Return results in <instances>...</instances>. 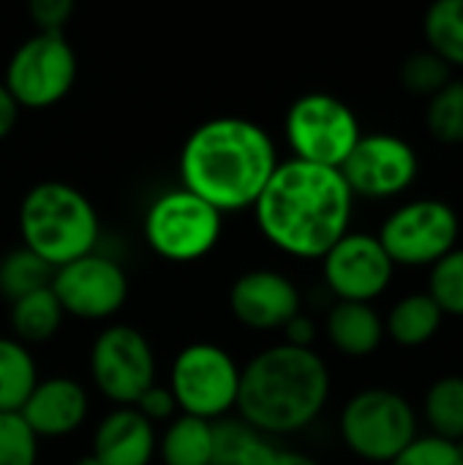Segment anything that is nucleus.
Instances as JSON below:
<instances>
[{
	"label": "nucleus",
	"mask_w": 463,
	"mask_h": 465,
	"mask_svg": "<svg viewBox=\"0 0 463 465\" xmlns=\"http://www.w3.org/2000/svg\"><path fill=\"white\" fill-rule=\"evenodd\" d=\"M338 433L355 458L390 465L418 439V414L401 392L368 387L355 392L341 409Z\"/></svg>",
	"instance_id": "5"
},
{
	"label": "nucleus",
	"mask_w": 463,
	"mask_h": 465,
	"mask_svg": "<svg viewBox=\"0 0 463 465\" xmlns=\"http://www.w3.org/2000/svg\"><path fill=\"white\" fill-rule=\"evenodd\" d=\"M292 158L341 169L363 136L355 109L330 93H306L292 101L284 117Z\"/></svg>",
	"instance_id": "8"
},
{
	"label": "nucleus",
	"mask_w": 463,
	"mask_h": 465,
	"mask_svg": "<svg viewBox=\"0 0 463 465\" xmlns=\"http://www.w3.org/2000/svg\"><path fill=\"white\" fill-rule=\"evenodd\" d=\"M423 414L431 436L445 441H463V376L437 379L423 401Z\"/></svg>",
	"instance_id": "24"
},
{
	"label": "nucleus",
	"mask_w": 463,
	"mask_h": 465,
	"mask_svg": "<svg viewBox=\"0 0 463 465\" xmlns=\"http://www.w3.org/2000/svg\"><path fill=\"white\" fill-rule=\"evenodd\" d=\"M74 11V0H33L27 5V14L35 22L38 33H63Z\"/></svg>",
	"instance_id": "32"
},
{
	"label": "nucleus",
	"mask_w": 463,
	"mask_h": 465,
	"mask_svg": "<svg viewBox=\"0 0 463 465\" xmlns=\"http://www.w3.org/2000/svg\"><path fill=\"white\" fill-rule=\"evenodd\" d=\"M330 401V371L314 349L276 343L240 368L235 411L262 436L308 428Z\"/></svg>",
	"instance_id": "3"
},
{
	"label": "nucleus",
	"mask_w": 463,
	"mask_h": 465,
	"mask_svg": "<svg viewBox=\"0 0 463 465\" xmlns=\"http://www.w3.org/2000/svg\"><path fill=\"white\" fill-rule=\"evenodd\" d=\"M49 289L65 316L104 322L123 311L128 300V275L120 262L93 251L65 267H57Z\"/></svg>",
	"instance_id": "13"
},
{
	"label": "nucleus",
	"mask_w": 463,
	"mask_h": 465,
	"mask_svg": "<svg viewBox=\"0 0 463 465\" xmlns=\"http://www.w3.org/2000/svg\"><path fill=\"white\" fill-rule=\"evenodd\" d=\"M442 322H445V313L423 292V294H409L390 308V313L385 319V332L398 346L418 349V346H426L428 341L437 338Z\"/></svg>",
	"instance_id": "19"
},
{
	"label": "nucleus",
	"mask_w": 463,
	"mask_h": 465,
	"mask_svg": "<svg viewBox=\"0 0 463 465\" xmlns=\"http://www.w3.org/2000/svg\"><path fill=\"white\" fill-rule=\"evenodd\" d=\"M327 341L347 357H368L382 346L385 322L368 302H338L325 319Z\"/></svg>",
	"instance_id": "18"
},
{
	"label": "nucleus",
	"mask_w": 463,
	"mask_h": 465,
	"mask_svg": "<svg viewBox=\"0 0 463 465\" xmlns=\"http://www.w3.org/2000/svg\"><path fill=\"white\" fill-rule=\"evenodd\" d=\"M276 166L273 136L259 123L235 114L199 123L177 158L180 185L221 215L254 207Z\"/></svg>",
	"instance_id": "2"
},
{
	"label": "nucleus",
	"mask_w": 463,
	"mask_h": 465,
	"mask_svg": "<svg viewBox=\"0 0 463 465\" xmlns=\"http://www.w3.org/2000/svg\"><path fill=\"white\" fill-rule=\"evenodd\" d=\"M16 120H19V104L14 101V95L0 79V139H5L14 131Z\"/></svg>",
	"instance_id": "35"
},
{
	"label": "nucleus",
	"mask_w": 463,
	"mask_h": 465,
	"mask_svg": "<svg viewBox=\"0 0 463 465\" xmlns=\"http://www.w3.org/2000/svg\"><path fill=\"white\" fill-rule=\"evenodd\" d=\"M63 319L65 313L49 286L11 302V330H14V338L25 346L55 338Z\"/></svg>",
	"instance_id": "23"
},
{
	"label": "nucleus",
	"mask_w": 463,
	"mask_h": 465,
	"mask_svg": "<svg viewBox=\"0 0 463 465\" xmlns=\"http://www.w3.org/2000/svg\"><path fill=\"white\" fill-rule=\"evenodd\" d=\"M52 275L55 270L33 251H27L25 245L14 248L0 259V294L8 302H16L25 294L46 289L52 283Z\"/></svg>",
	"instance_id": "26"
},
{
	"label": "nucleus",
	"mask_w": 463,
	"mask_h": 465,
	"mask_svg": "<svg viewBox=\"0 0 463 465\" xmlns=\"http://www.w3.org/2000/svg\"><path fill=\"white\" fill-rule=\"evenodd\" d=\"M177 411L218 422L237 406L240 365L218 343H188L177 351L169 368V384Z\"/></svg>",
	"instance_id": "7"
},
{
	"label": "nucleus",
	"mask_w": 463,
	"mask_h": 465,
	"mask_svg": "<svg viewBox=\"0 0 463 465\" xmlns=\"http://www.w3.org/2000/svg\"><path fill=\"white\" fill-rule=\"evenodd\" d=\"M101 234L93 202L63 180L35 183L19 204V237L52 270L96 251Z\"/></svg>",
	"instance_id": "4"
},
{
	"label": "nucleus",
	"mask_w": 463,
	"mask_h": 465,
	"mask_svg": "<svg viewBox=\"0 0 463 465\" xmlns=\"http://www.w3.org/2000/svg\"><path fill=\"white\" fill-rule=\"evenodd\" d=\"M156 450V425L134 406H117L98 422L90 455L101 465H150Z\"/></svg>",
	"instance_id": "17"
},
{
	"label": "nucleus",
	"mask_w": 463,
	"mask_h": 465,
	"mask_svg": "<svg viewBox=\"0 0 463 465\" xmlns=\"http://www.w3.org/2000/svg\"><path fill=\"white\" fill-rule=\"evenodd\" d=\"M426 294L445 316H463V248L450 251L431 267Z\"/></svg>",
	"instance_id": "29"
},
{
	"label": "nucleus",
	"mask_w": 463,
	"mask_h": 465,
	"mask_svg": "<svg viewBox=\"0 0 463 465\" xmlns=\"http://www.w3.org/2000/svg\"><path fill=\"white\" fill-rule=\"evenodd\" d=\"M38 384V368L25 343L0 335V414H19Z\"/></svg>",
	"instance_id": "22"
},
{
	"label": "nucleus",
	"mask_w": 463,
	"mask_h": 465,
	"mask_svg": "<svg viewBox=\"0 0 463 465\" xmlns=\"http://www.w3.org/2000/svg\"><path fill=\"white\" fill-rule=\"evenodd\" d=\"M134 409L153 425L158 422H172L177 417V403H175V395L166 384H153L147 392H142V398L134 403Z\"/></svg>",
	"instance_id": "33"
},
{
	"label": "nucleus",
	"mask_w": 463,
	"mask_h": 465,
	"mask_svg": "<svg viewBox=\"0 0 463 465\" xmlns=\"http://www.w3.org/2000/svg\"><path fill=\"white\" fill-rule=\"evenodd\" d=\"M426 125L442 144H463V79H450L434 98H428Z\"/></svg>",
	"instance_id": "27"
},
{
	"label": "nucleus",
	"mask_w": 463,
	"mask_h": 465,
	"mask_svg": "<svg viewBox=\"0 0 463 465\" xmlns=\"http://www.w3.org/2000/svg\"><path fill=\"white\" fill-rule=\"evenodd\" d=\"M458 213L442 199H415L393 210L377 240L396 267H434L458 248Z\"/></svg>",
	"instance_id": "10"
},
{
	"label": "nucleus",
	"mask_w": 463,
	"mask_h": 465,
	"mask_svg": "<svg viewBox=\"0 0 463 465\" xmlns=\"http://www.w3.org/2000/svg\"><path fill=\"white\" fill-rule=\"evenodd\" d=\"M87 411H90V398L76 379L49 376V379H38L19 417L41 441V439L71 436L74 430L82 428Z\"/></svg>",
	"instance_id": "16"
},
{
	"label": "nucleus",
	"mask_w": 463,
	"mask_h": 465,
	"mask_svg": "<svg viewBox=\"0 0 463 465\" xmlns=\"http://www.w3.org/2000/svg\"><path fill=\"white\" fill-rule=\"evenodd\" d=\"M270 465H322V463H319V460H314V458H311V455H306V452H297V450H278Z\"/></svg>",
	"instance_id": "36"
},
{
	"label": "nucleus",
	"mask_w": 463,
	"mask_h": 465,
	"mask_svg": "<svg viewBox=\"0 0 463 465\" xmlns=\"http://www.w3.org/2000/svg\"><path fill=\"white\" fill-rule=\"evenodd\" d=\"M398 79L407 93L420 95V98H434L453 79V68L431 49H420V52H412L401 63Z\"/></svg>",
	"instance_id": "28"
},
{
	"label": "nucleus",
	"mask_w": 463,
	"mask_h": 465,
	"mask_svg": "<svg viewBox=\"0 0 463 465\" xmlns=\"http://www.w3.org/2000/svg\"><path fill=\"white\" fill-rule=\"evenodd\" d=\"M262 237L281 253L322 259L352 223L355 196L338 169L278 161L251 207Z\"/></svg>",
	"instance_id": "1"
},
{
	"label": "nucleus",
	"mask_w": 463,
	"mask_h": 465,
	"mask_svg": "<svg viewBox=\"0 0 463 465\" xmlns=\"http://www.w3.org/2000/svg\"><path fill=\"white\" fill-rule=\"evenodd\" d=\"M76 82V52L65 33H33L8 57L3 84L19 109L60 104Z\"/></svg>",
	"instance_id": "9"
},
{
	"label": "nucleus",
	"mask_w": 463,
	"mask_h": 465,
	"mask_svg": "<svg viewBox=\"0 0 463 465\" xmlns=\"http://www.w3.org/2000/svg\"><path fill=\"white\" fill-rule=\"evenodd\" d=\"M300 289L278 270H248L235 278L229 289V311L235 319L257 332L284 330L300 313Z\"/></svg>",
	"instance_id": "15"
},
{
	"label": "nucleus",
	"mask_w": 463,
	"mask_h": 465,
	"mask_svg": "<svg viewBox=\"0 0 463 465\" xmlns=\"http://www.w3.org/2000/svg\"><path fill=\"white\" fill-rule=\"evenodd\" d=\"M284 343H289V346H297V349H314V341H317V324H314V319L311 316H306L303 311L295 316V319H289L287 322V327H284Z\"/></svg>",
	"instance_id": "34"
},
{
	"label": "nucleus",
	"mask_w": 463,
	"mask_h": 465,
	"mask_svg": "<svg viewBox=\"0 0 463 465\" xmlns=\"http://www.w3.org/2000/svg\"><path fill=\"white\" fill-rule=\"evenodd\" d=\"M396 264L377 234L347 232L325 256L322 278L338 302H374L393 281Z\"/></svg>",
	"instance_id": "14"
},
{
	"label": "nucleus",
	"mask_w": 463,
	"mask_h": 465,
	"mask_svg": "<svg viewBox=\"0 0 463 465\" xmlns=\"http://www.w3.org/2000/svg\"><path fill=\"white\" fill-rule=\"evenodd\" d=\"M156 371L150 341L131 324L104 327L90 346L93 384L115 406H134L156 384Z\"/></svg>",
	"instance_id": "11"
},
{
	"label": "nucleus",
	"mask_w": 463,
	"mask_h": 465,
	"mask_svg": "<svg viewBox=\"0 0 463 465\" xmlns=\"http://www.w3.org/2000/svg\"><path fill=\"white\" fill-rule=\"evenodd\" d=\"M74 465H101V463H98V460H96V458H93V455L87 452V455H82V458H79V460H76Z\"/></svg>",
	"instance_id": "37"
},
{
	"label": "nucleus",
	"mask_w": 463,
	"mask_h": 465,
	"mask_svg": "<svg viewBox=\"0 0 463 465\" xmlns=\"http://www.w3.org/2000/svg\"><path fill=\"white\" fill-rule=\"evenodd\" d=\"M341 177L352 196L363 199H390L412 188L420 172L415 147L388 131L363 134L355 150L341 163Z\"/></svg>",
	"instance_id": "12"
},
{
	"label": "nucleus",
	"mask_w": 463,
	"mask_h": 465,
	"mask_svg": "<svg viewBox=\"0 0 463 465\" xmlns=\"http://www.w3.org/2000/svg\"><path fill=\"white\" fill-rule=\"evenodd\" d=\"M428 49L450 68H463V0H437L423 19Z\"/></svg>",
	"instance_id": "25"
},
{
	"label": "nucleus",
	"mask_w": 463,
	"mask_h": 465,
	"mask_svg": "<svg viewBox=\"0 0 463 465\" xmlns=\"http://www.w3.org/2000/svg\"><path fill=\"white\" fill-rule=\"evenodd\" d=\"M278 447L243 420L213 422V465H270Z\"/></svg>",
	"instance_id": "20"
},
{
	"label": "nucleus",
	"mask_w": 463,
	"mask_h": 465,
	"mask_svg": "<svg viewBox=\"0 0 463 465\" xmlns=\"http://www.w3.org/2000/svg\"><path fill=\"white\" fill-rule=\"evenodd\" d=\"M390 465H463V450L456 441L418 436Z\"/></svg>",
	"instance_id": "31"
},
{
	"label": "nucleus",
	"mask_w": 463,
	"mask_h": 465,
	"mask_svg": "<svg viewBox=\"0 0 463 465\" xmlns=\"http://www.w3.org/2000/svg\"><path fill=\"white\" fill-rule=\"evenodd\" d=\"M164 465H213V422L177 414L158 439Z\"/></svg>",
	"instance_id": "21"
},
{
	"label": "nucleus",
	"mask_w": 463,
	"mask_h": 465,
	"mask_svg": "<svg viewBox=\"0 0 463 465\" xmlns=\"http://www.w3.org/2000/svg\"><path fill=\"white\" fill-rule=\"evenodd\" d=\"M38 439L19 414H0V465H35Z\"/></svg>",
	"instance_id": "30"
},
{
	"label": "nucleus",
	"mask_w": 463,
	"mask_h": 465,
	"mask_svg": "<svg viewBox=\"0 0 463 465\" xmlns=\"http://www.w3.org/2000/svg\"><path fill=\"white\" fill-rule=\"evenodd\" d=\"M142 232L150 251L161 259L196 262L218 245L224 234V215L180 185L150 202Z\"/></svg>",
	"instance_id": "6"
}]
</instances>
